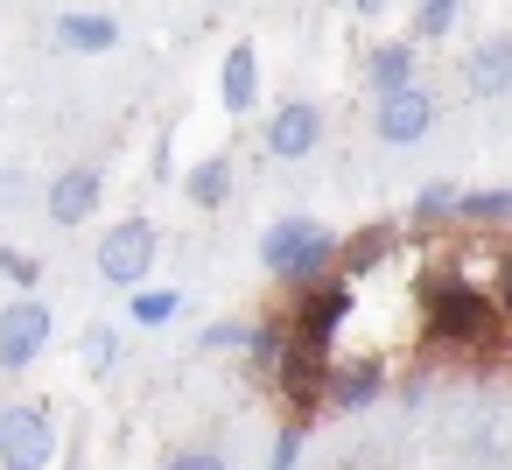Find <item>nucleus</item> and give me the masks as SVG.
Wrapping results in <instances>:
<instances>
[{"label": "nucleus", "mask_w": 512, "mask_h": 470, "mask_svg": "<svg viewBox=\"0 0 512 470\" xmlns=\"http://www.w3.org/2000/svg\"><path fill=\"white\" fill-rule=\"evenodd\" d=\"M428 337L435 344H449V351H484V344H498V330H505V316H498V295H484V288H470L463 274H435L428 281Z\"/></svg>", "instance_id": "f257e3e1"}, {"label": "nucleus", "mask_w": 512, "mask_h": 470, "mask_svg": "<svg viewBox=\"0 0 512 470\" xmlns=\"http://www.w3.org/2000/svg\"><path fill=\"white\" fill-rule=\"evenodd\" d=\"M260 267L274 281H288V288H309V281H323L337 267V232L316 225V218H302V211L295 218H274L260 232Z\"/></svg>", "instance_id": "f03ea898"}, {"label": "nucleus", "mask_w": 512, "mask_h": 470, "mask_svg": "<svg viewBox=\"0 0 512 470\" xmlns=\"http://www.w3.org/2000/svg\"><path fill=\"white\" fill-rule=\"evenodd\" d=\"M344 323H351V274L309 281V288L295 295V309H288V330H295V344H309V351H330Z\"/></svg>", "instance_id": "7ed1b4c3"}, {"label": "nucleus", "mask_w": 512, "mask_h": 470, "mask_svg": "<svg viewBox=\"0 0 512 470\" xmlns=\"http://www.w3.org/2000/svg\"><path fill=\"white\" fill-rule=\"evenodd\" d=\"M50 337H57L50 302H43L36 288H22L8 309H0V372H29V365L50 351Z\"/></svg>", "instance_id": "20e7f679"}, {"label": "nucleus", "mask_w": 512, "mask_h": 470, "mask_svg": "<svg viewBox=\"0 0 512 470\" xmlns=\"http://www.w3.org/2000/svg\"><path fill=\"white\" fill-rule=\"evenodd\" d=\"M155 218H120V225H106L99 232V274L113 281V288H141L148 274H155Z\"/></svg>", "instance_id": "39448f33"}, {"label": "nucleus", "mask_w": 512, "mask_h": 470, "mask_svg": "<svg viewBox=\"0 0 512 470\" xmlns=\"http://www.w3.org/2000/svg\"><path fill=\"white\" fill-rule=\"evenodd\" d=\"M0 463L8 470H43L57 463V421L50 407H0Z\"/></svg>", "instance_id": "423d86ee"}, {"label": "nucleus", "mask_w": 512, "mask_h": 470, "mask_svg": "<svg viewBox=\"0 0 512 470\" xmlns=\"http://www.w3.org/2000/svg\"><path fill=\"white\" fill-rule=\"evenodd\" d=\"M428 127H435V92L414 78V85H400V92H379V106H372V134L386 141V148H414V141H428Z\"/></svg>", "instance_id": "0eeeda50"}, {"label": "nucleus", "mask_w": 512, "mask_h": 470, "mask_svg": "<svg viewBox=\"0 0 512 470\" xmlns=\"http://www.w3.org/2000/svg\"><path fill=\"white\" fill-rule=\"evenodd\" d=\"M323 148V106L316 99H281L274 120H267V155L274 162H302Z\"/></svg>", "instance_id": "6e6552de"}, {"label": "nucleus", "mask_w": 512, "mask_h": 470, "mask_svg": "<svg viewBox=\"0 0 512 470\" xmlns=\"http://www.w3.org/2000/svg\"><path fill=\"white\" fill-rule=\"evenodd\" d=\"M99 197H106V169L99 162H78V169H64L57 183H50V197H43V211H50V225H85L92 211H99Z\"/></svg>", "instance_id": "1a4fd4ad"}, {"label": "nucleus", "mask_w": 512, "mask_h": 470, "mask_svg": "<svg viewBox=\"0 0 512 470\" xmlns=\"http://www.w3.org/2000/svg\"><path fill=\"white\" fill-rule=\"evenodd\" d=\"M463 92L470 99H505L512 92V36H484L463 57Z\"/></svg>", "instance_id": "9d476101"}, {"label": "nucleus", "mask_w": 512, "mask_h": 470, "mask_svg": "<svg viewBox=\"0 0 512 470\" xmlns=\"http://www.w3.org/2000/svg\"><path fill=\"white\" fill-rule=\"evenodd\" d=\"M50 36H57V50H71V57H106V50L120 43V22L99 15V8H71V15L50 22Z\"/></svg>", "instance_id": "9b49d317"}, {"label": "nucleus", "mask_w": 512, "mask_h": 470, "mask_svg": "<svg viewBox=\"0 0 512 470\" xmlns=\"http://www.w3.org/2000/svg\"><path fill=\"white\" fill-rule=\"evenodd\" d=\"M218 106L225 113H253L260 106V57H253V43L225 50V64H218Z\"/></svg>", "instance_id": "f8f14e48"}, {"label": "nucleus", "mask_w": 512, "mask_h": 470, "mask_svg": "<svg viewBox=\"0 0 512 470\" xmlns=\"http://www.w3.org/2000/svg\"><path fill=\"white\" fill-rule=\"evenodd\" d=\"M393 246H400V232L393 225H358L351 239H337V274H379L386 260H393Z\"/></svg>", "instance_id": "ddd939ff"}, {"label": "nucleus", "mask_w": 512, "mask_h": 470, "mask_svg": "<svg viewBox=\"0 0 512 470\" xmlns=\"http://www.w3.org/2000/svg\"><path fill=\"white\" fill-rule=\"evenodd\" d=\"M421 78V43H379L372 57H365V85H372V99L379 92H400V85H414Z\"/></svg>", "instance_id": "4468645a"}, {"label": "nucleus", "mask_w": 512, "mask_h": 470, "mask_svg": "<svg viewBox=\"0 0 512 470\" xmlns=\"http://www.w3.org/2000/svg\"><path fill=\"white\" fill-rule=\"evenodd\" d=\"M379 393H386V372H379L372 358H358V365H330V407L358 414V407H372Z\"/></svg>", "instance_id": "2eb2a0df"}, {"label": "nucleus", "mask_w": 512, "mask_h": 470, "mask_svg": "<svg viewBox=\"0 0 512 470\" xmlns=\"http://www.w3.org/2000/svg\"><path fill=\"white\" fill-rule=\"evenodd\" d=\"M183 197H190L197 211H218V204L232 197V155H204V162L183 176Z\"/></svg>", "instance_id": "dca6fc26"}, {"label": "nucleus", "mask_w": 512, "mask_h": 470, "mask_svg": "<svg viewBox=\"0 0 512 470\" xmlns=\"http://www.w3.org/2000/svg\"><path fill=\"white\" fill-rule=\"evenodd\" d=\"M288 344H295L288 316H267V323H253V337H246V358H253V372H260V379H274V372H281V358H288Z\"/></svg>", "instance_id": "f3484780"}, {"label": "nucleus", "mask_w": 512, "mask_h": 470, "mask_svg": "<svg viewBox=\"0 0 512 470\" xmlns=\"http://www.w3.org/2000/svg\"><path fill=\"white\" fill-rule=\"evenodd\" d=\"M456 218L463 225H512V190H463Z\"/></svg>", "instance_id": "a211bd4d"}, {"label": "nucleus", "mask_w": 512, "mask_h": 470, "mask_svg": "<svg viewBox=\"0 0 512 470\" xmlns=\"http://www.w3.org/2000/svg\"><path fill=\"white\" fill-rule=\"evenodd\" d=\"M176 309H183V295H176V288H134V302H127V316H134L141 330H162Z\"/></svg>", "instance_id": "6ab92c4d"}, {"label": "nucleus", "mask_w": 512, "mask_h": 470, "mask_svg": "<svg viewBox=\"0 0 512 470\" xmlns=\"http://www.w3.org/2000/svg\"><path fill=\"white\" fill-rule=\"evenodd\" d=\"M456 8L463 0H414V43H442L456 29Z\"/></svg>", "instance_id": "aec40b11"}, {"label": "nucleus", "mask_w": 512, "mask_h": 470, "mask_svg": "<svg viewBox=\"0 0 512 470\" xmlns=\"http://www.w3.org/2000/svg\"><path fill=\"white\" fill-rule=\"evenodd\" d=\"M456 197H463V183H428L414 197V225H449L456 218Z\"/></svg>", "instance_id": "412c9836"}, {"label": "nucleus", "mask_w": 512, "mask_h": 470, "mask_svg": "<svg viewBox=\"0 0 512 470\" xmlns=\"http://www.w3.org/2000/svg\"><path fill=\"white\" fill-rule=\"evenodd\" d=\"M78 351H85V365H92V372H113V358H120V330H113V323H92Z\"/></svg>", "instance_id": "4be33fe9"}, {"label": "nucleus", "mask_w": 512, "mask_h": 470, "mask_svg": "<svg viewBox=\"0 0 512 470\" xmlns=\"http://www.w3.org/2000/svg\"><path fill=\"white\" fill-rule=\"evenodd\" d=\"M0 274H8L15 288H43V260L22 253V246H8V239H0Z\"/></svg>", "instance_id": "5701e85b"}, {"label": "nucleus", "mask_w": 512, "mask_h": 470, "mask_svg": "<svg viewBox=\"0 0 512 470\" xmlns=\"http://www.w3.org/2000/svg\"><path fill=\"white\" fill-rule=\"evenodd\" d=\"M246 337H253V323H204V351H246Z\"/></svg>", "instance_id": "b1692460"}, {"label": "nucleus", "mask_w": 512, "mask_h": 470, "mask_svg": "<svg viewBox=\"0 0 512 470\" xmlns=\"http://www.w3.org/2000/svg\"><path fill=\"white\" fill-rule=\"evenodd\" d=\"M302 435H309V421L295 414V421L281 428V442H274V470H295V463H302Z\"/></svg>", "instance_id": "393cba45"}, {"label": "nucleus", "mask_w": 512, "mask_h": 470, "mask_svg": "<svg viewBox=\"0 0 512 470\" xmlns=\"http://www.w3.org/2000/svg\"><path fill=\"white\" fill-rule=\"evenodd\" d=\"M162 463H169V470H218V463H225V449H169Z\"/></svg>", "instance_id": "a878e982"}, {"label": "nucleus", "mask_w": 512, "mask_h": 470, "mask_svg": "<svg viewBox=\"0 0 512 470\" xmlns=\"http://www.w3.org/2000/svg\"><path fill=\"white\" fill-rule=\"evenodd\" d=\"M498 316H505V330H512V253L498 260Z\"/></svg>", "instance_id": "bb28decb"}, {"label": "nucleus", "mask_w": 512, "mask_h": 470, "mask_svg": "<svg viewBox=\"0 0 512 470\" xmlns=\"http://www.w3.org/2000/svg\"><path fill=\"white\" fill-rule=\"evenodd\" d=\"M22 197H29V176L8 169V176H0V204H22Z\"/></svg>", "instance_id": "cd10ccee"}, {"label": "nucleus", "mask_w": 512, "mask_h": 470, "mask_svg": "<svg viewBox=\"0 0 512 470\" xmlns=\"http://www.w3.org/2000/svg\"><path fill=\"white\" fill-rule=\"evenodd\" d=\"M393 0H351V15H386Z\"/></svg>", "instance_id": "c85d7f7f"}]
</instances>
